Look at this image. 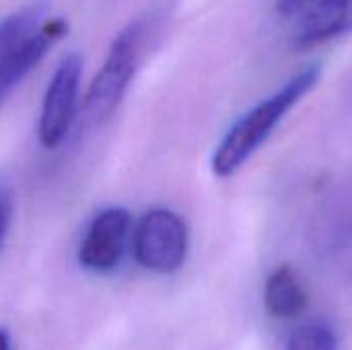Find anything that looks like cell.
<instances>
[{"label": "cell", "instance_id": "7", "mask_svg": "<svg viewBox=\"0 0 352 350\" xmlns=\"http://www.w3.org/2000/svg\"><path fill=\"white\" fill-rule=\"evenodd\" d=\"M352 31V0H316L305 12L293 35L297 50H309Z\"/></svg>", "mask_w": 352, "mask_h": 350}, {"label": "cell", "instance_id": "9", "mask_svg": "<svg viewBox=\"0 0 352 350\" xmlns=\"http://www.w3.org/2000/svg\"><path fill=\"white\" fill-rule=\"evenodd\" d=\"M338 338L326 324H307L293 332L287 350H336Z\"/></svg>", "mask_w": 352, "mask_h": 350}, {"label": "cell", "instance_id": "1", "mask_svg": "<svg viewBox=\"0 0 352 350\" xmlns=\"http://www.w3.org/2000/svg\"><path fill=\"white\" fill-rule=\"evenodd\" d=\"M320 66L311 64L299 70L291 80H287L274 95L266 97L225 132L210 157V169L217 177L235 175L270 138L283 118L309 93L320 80Z\"/></svg>", "mask_w": 352, "mask_h": 350}, {"label": "cell", "instance_id": "6", "mask_svg": "<svg viewBox=\"0 0 352 350\" xmlns=\"http://www.w3.org/2000/svg\"><path fill=\"white\" fill-rule=\"evenodd\" d=\"M132 229V217L122 206L103 208L89 223L80 241L78 260L91 272H109L120 266Z\"/></svg>", "mask_w": 352, "mask_h": 350}, {"label": "cell", "instance_id": "11", "mask_svg": "<svg viewBox=\"0 0 352 350\" xmlns=\"http://www.w3.org/2000/svg\"><path fill=\"white\" fill-rule=\"evenodd\" d=\"M10 215H12V200H10V194L0 190V243H2V237L8 229V223H10Z\"/></svg>", "mask_w": 352, "mask_h": 350}, {"label": "cell", "instance_id": "3", "mask_svg": "<svg viewBox=\"0 0 352 350\" xmlns=\"http://www.w3.org/2000/svg\"><path fill=\"white\" fill-rule=\"evenodd\" d=\"M66 31L64 19L45 17L39 8H25L0 21V103Z\"/></svg>", "mask_w": 352, "mask_h": 350}, {"label": "cell", "instance_id": "4", "mask_svg": "<svg viewBox=\"0 0 352 350\" xmlns=\"http://www.w3.org/2000/svg\"><path fill=\"white\" fill-rule=\"evenodd\" d=\"M186 221L169 208H153L142 215L134 233L132 250L136 262L153 272H175L188 254Z\"/></svg>", "mask_w": 352, "mask_h": 350}, {"label": "cell", "instance_id": "5", "mask_svg": "<svg viewBox=\"0 0 352 350\" xmlns=\"http://www.w3.org/2000/svg\"><path fill=\"white\" fill-rule=\"evenodd\" d=\"M80 78H82V58L76 52L66 54L58 62L45 87L41 113H39L37 136L41 146L47 151L58 149L70 134V128L78 111Z\"/></svg>", "mask_w": 352, "mask_h": 350}, {"label": "cell", "instance_id": "12", "mask_svg": "<svg viewBox=\"0 0 352 350\" xmlns=\"http://www.w3.org/2000/svg\"><path fill=\"white\" fill-rule=\"evenodd\" d=\"M0 350H10V338L2 330H0Z\"/></svg>", "mask_w": 352, "mask_h": 350}, {"label": "cell", "instance_id": "2", "mask_svg": "<svg viewBox=\"0 0 352 350\" xmlns=\"http://www.w3.org/2000/svg\"><path fill=\"white\" fill-rule=\"evenodd\" d=\"M165 19L163 10H151L132 19L111 41L103 66L95 74L87 95L82 113L89 124L105 122L126 97L136 72L142 66L146 50Z\"/></svg>", "mask_w": 352, "mask_h": 350}, {"label": "cell", "instance_id": "8", "mask_svg": "<svg viewBox=\"0 0 352 350\" xmlns=\"http://www.w3.org/2000/svg\"><path fill=\"white\" fill-rule=\"evenodd\" d=\"M264 303L268 314L278 320H293L305 311L307 293L291 266H280L270 274L264 291Z\"/></svg>", "mask_w": 352, "mask_h": 350}, {"label": "cell", "instance_id": "10", "mask_svg": "<svg viewBox=\"0 0 352 350\" xmlns=\"http://www.w3.org/2000/svg\"><path fill=\"white\" fill-rule=\"evenodd\" d=\"M316 0H276V10L283 17H297L305 12Z\"/></svg>", "mask_w": 352, "mask_h": 350}]
</instances>
